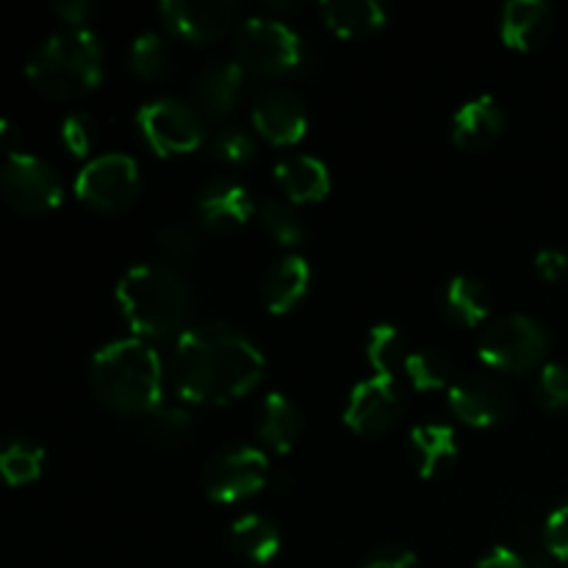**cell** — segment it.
<instances>
[{
  "instance_id": "obj_4",
  "label": "cell",
  "mask_w": 568,
  "mask_h": 568,
  "mask_svg": "<svg viewBox=\"0 0 568 568\" xmlns=\"http://www.w3.org/2000/svg\"><path fill=\"white\" fill-rule=\"evenodd\" d=\"M37 92L64 100L92 92L103 78V44L92 28H64L39 44L26 64Z\"/></svg>"
},
{
  "instance_id": "obj_20",
  "label": "cell",
  "mask_w": 568,
  "mask_h": 568,
  "mask_svg": "<svg viewBox=\"0 0 568 568\" xmlns=\"http://www.w3.org/2000/svg\"><path fill=\"white\" fill-rule=\"evenodd\" d=\"M275 178L292 203H316L331 192V170L308 153L286 155L275 164Z\"/></svg>"
},
{
  "instance_id": "obj_22",
  "label": "cell",
  "mask_w": 568,
  "mask_h": 568,
  "mask_svg": "<svg viewBox=\"0 0 568 568\" xmlns=\"http://www.w3.org/2000/svg\"><path fill=\"white\" fill-rule=\"evenodd\" d=\"M244 83V67L233 59L214 61L205 67L194 81V94H197L200 109L209 114L220 116L236 105L239 94H242Z\"/></svg>"
},
{
  "instance_id": "obj_31",
  "label": "cell",
  "mask_w": 568,
  "mask_h": 568,
  "mask_svg": "<svg viewBox=\"0 0 568 568\" xmlns=\"http://www.w3.org/2000/svg\"><path fill=\"white\" fill-rule=\"evenodd\" d=\"M536 397L547 410L568 408V366L566 364H544L541 375L536 381Z\"/></svg>"
},
{
  "instance_id": "obj_40",
  "label": "cell",
  "mask_w": 568,
  "mask_h": 568,
  "mask_svg": "<svg viewBox=\"0 0 568 568\" xmlns=\"http://www.w3.org/2000/svg\"><path fill=\"white\" fill-rule=\"evenodd\" d=\"M53 11L67 22V28H83V22L94 14V6L89 0H59Z\"/></svg>"
},
{
  "instance_id": "obj_15",
  "label": "cell",
  "mask_w": 568,
  "mask_h": 568,
  "mask_svg": "<svg viewBox=\"0 0 568 568\" xmlns=\"http://www.w3.org/2000/svg\"><path fill=\"white\" fill-rule=\"evenodd\" d=\"M255 200L242 183L227 181V178H216V181L205 183L197 194V220L200 225L209 227L211 233H236L250 222L255 214Z\"/></svg>"
},
{
  "instance_id": "obj_7",
  "label": "cell",
  "mask_w": 568,
  "mask_h": 568,
  "mask_svg": "<svg viewBox=\"0 0 568 568\" xmlns=\"http://www.w3.org/2000/svg\"><path fill=\"white\" fill-rule=\"evenodd\" d=\"M270 480V458L253 444H231L209 458L203 469V488L209 499L222 505L255 497Z\"/></svg>"
},
{
  "instance_id": "obj_28",
  "label": "cell",
  "mask_w": 568,
  "mask_h": 568,
  "mask_svg": "<svg viewBox=\"0 0 568 568\" xmlns=\"http://www.w3.org/2000/svg\"><path fill=\"white\" fill-rule=\"evenodd\" d=\"M403 372L419 392H438L453 383V361L438 349H410Z\"/></svg>"
},
{
  "instance_id": "obj_1",
  "label": "cell",
  "mask_w": 568,
  "mask_h": 568,
  "mask_svg": "<svg viewBox=\"0 0 568 568\" xmlns=\"http://www.w3.org/2000/svg\"><path fill=\"white\" fill-rule=\"evenodd\" d=\"M172 386L197 405H227L264 377V353L253 338L225 322H197L178 336L172 349Z\"/></svg>"
},
{
  "instance_id": "obj_25",
  "label": "cell",
  "mask_w": 568,
  "mask_h": 568,
  "mask_svg": "<svg viewBox=\"0 0 568 568\" xmlns=\"http://www.w3.org/2000/svg\"><path fill=\"white\" fill-rule=\"evenodd\" d=\"M227 541L236 555H242L250 564H270L281 552V530L272 519L258 514L239 516L227 530Z\"/></svg>"
},
{
  "instance_id": "obj_26",
  "label": "cell",
  "mask_w": 568,
  "mask_h": 568,
  "mask_svg": "<svg viewBox=\"0 0 568 568\" xmlns=\"http://www.w3.org/2000/svg\"><path fill=\"white\" fill-rule=\"evenodd\" d=\"M44 469V449L28 438L0 442V480L6 486H26L33 483Z\"/></svg>"
},
{
  "instance_id": "obj_36",
  "label": "cell",
  "mask_w": 568,
  "mask_h": 568,
  "mask_svg": "<svg viewBox=\"0 0 568 568\" xmlns=\"http://www.w3.org/2000/svg\"><path fill=\"white\" fill-rule=\"evenodd\" d=\"M159 244L172 261H192L197 255V236L189 225H164L159 231Z\"/></svg>"
},
{
  "instance_id": "obj_24",
  "label": "cell",
  "mask_w": 568,
  "mask_h": 568,
  "mask_svg": "<svg viewBox=\"0 0 568 568\" xmlns=\"http://www.w3.org/2000/svg\"><path fill=\"white\" fill-rule=\"evenodd\" d=\"M258 438L275 453H288L303 430L300 408L281 392H270L258 408Z\"/></svg>"
},
{
  "instance_id": "obj_8",
  "label": "cell",
  "mask_w": 568,
  "mask_h": 568,
  "mask_svg": "<svg viewBox=\"0 0 568 568\" xmlns=\"http://www.w3.org/2000/svg\"><path fill=\"white\" fill-rule=\"evenodd\" d=\"M0 194L20 214H48L59 209L64 189L53 166L33 153H14L0 166Z\"/></svg>"
},
{
  "instance_id": "obj_3",
  "label": "cell",
  "mask_w": 568,
  "mask_h": 568,
  "mask_svg": "<svg viewBox=\"0 0 568 568\" xmlns=\"http://www.w3.org/2000/svg\"><path fill=\"white\" fill-rule=\"evenodd\" d=\"M116 303L131 331L139 336L166 338L186 331L183 322L192 308V288L175 266L144 261L120 277Z\"/></svg>"
},
{
  "instance_id": "obj_29",
  "label": "cell",
  "mask_w": 568,
  "mask_h": 568,
  "mask_svg": "<svg viewBox=\"0 0 568 568\" xmlns=\"http://www.w3.org/2000/svg\"><path fill=\"white\" fill-rule=\"evenodd\" d=\"M255 214H258L264 231L270 233L275 242H281L283 247H294V244H300L305 239L303 220H300V214L292 209V203H286V200L264 197L258 203V209H255Z\"/></svg>"
},
{
  "instance_id": "obj_30",
  "label": "cell",
  "mask_w": 568,
  "mask_h": 568,
  "mask_svg": "<svg viewBox=\"0 0 568 568\" xmlns=\"http://www.w3.org/2000/svg\"><path fill=\"white\" fill-rule=\"evenodd\" d=\"M128 67L144 81H155V78L164 75L166 67H170V48H166L164 37L155 31L139 33L128 50Z\"/></svg>"
},
{
  "instance_id": "obj_41",
  "label": "cell",
  "mask_w": 568,
  "mask_h": 568,
  "mask_svg": "<svg viewBox=\"0 0 568 568\" xmlns=\"http://www.w3.org/2000/svg\"><path fill=\"white\" fill-rule=\"evenodd\" d=\"M22 131L14 120L9 116H0V153H6V159L14 153H20Z\"/></svg>"
},
{
  "instance_id": "obj_11",
  "label": "cell",
  "mask_w": 568,
  "mask_h": 568,
  "mask_svg": "<svg viewBox=\"0 0 568 568\" xmlns=\"http://www.w3.org/2000/svg\"><path fill=\"white\" fill-rule=\"evenodd\" d=\"M405 410L403 388L388 375H372L349 392L344 422L358 436H383L399 422Z\"/></svg>"
},
{
  "instance_id": "obj_14",
  "label": "cell",
  "mask_w": 568,
  "mask_h": 568,
  "mask_svg": "<svg viewBox=\"0 0 568 568\" xmlns=\"http://www.w3.org/2000/svg\"><path fill=\"white\" fill-rule=\"evenodd\" d=\"M253 125L266 142L277 144V148L297 144L308 131V109L292 89L270 87L255 98Z\"/></svg>"
},
{
  "instance_id": "obj_39",
  "label": "cell",
  "mask_w": 568,
  "mask_h": 568,
  "mask_svg": "<svg viewBox=\"0 0 568 568\" xmlns=\"http://www.w3.org/2000/svg\"><path fill=\"white\" fill-rule=\"evenodd\" d=\"M475 568H530V566H527V560L521 558L519 549H510V547H503V544H497V547H491L480 560H477Z\"/></svg>"
},
{
  "instance_id": "obj_23",
  "label": "cell",
  "mask_w": 568,
  "mask_h": 568,
  "mask_svg": "<svg viewBox=\"0 0 568 568\" xmlns=\"http://www.w3.org/2000/svg\"><path fill=\"white\" fill-rule=\"evenodd\" d=\"M320 11L325 26L347 39L369 37V33L381 31L388 20L386 6L377 0H325Z\"/></svg>"
},
{
  "instance_id": "obj_18",
  "label": "cell",
  "mask_w": 568,
  "mask_h": 568,
  "mask_svg": "<svg viewBox=\"0 0 568 568\" xmlns=\"http://www.w3.org/2000/svg\"><path fill=\"white\" fill-rule=\"evenodd\" d=\"M505 128V111L497 98L480 94L460 105L453 116V142L464 150H483L499 139Z\"/></svg>"
},
{
  "instance_id": "obj_34",
  "label": "cell",
  "mask_w": 568,
  "mask_h": 568,
  "mask_svg": "<svg viewBox=\"0 0 568 568\" xmlns=\"http://www.w3.org/2000/svg\"><path fill=\"white\" fill-rule=\"evenodd\" d=\"M94 133H98V125H94L87 111H72L61 122V142L72 155H89L94 144Z\"/></svg>"
},
{
  "instance_id": "obj_21",
  "label": "cell",
  "mask_w": 568,
  "mask_h": 568,
  "mask_svg": "<svg viewBox=\"0 0 568 568\" xmlns=\"http://www.w3.org/2000/svg\"><path fill=\"white\" fill-rule=\"evenodd\" d=\"M444 316L458 327H480L491 314V297L486 283L471 275H453L442 288Z\"/></svg>"
},
{
  "instance_id": "obj_2",
  "label": "cell",
  "mask_w": 568,
  "mask_h": 568,
  "mask_svg": "<svg viewBox=\"0 0 568 568\" xmlns=\"http://www.w3.org/2000/svg\"><path fill=\"white\" fill-rule=\"evenodd\" d=\"M100 403L116 414H153L161 405L164 366L144 338H116L94 353L89 366Z\"/></svg>"
},
{
  "instance_id": "obj_16",
  "label": "cell",
  "mask_w": 568,
  "mask_h": 568,
  "mask_svg": "<svg viewBox=\"0 0 568 568\" xmlns=\"http://www.w3.org/2000/svg\"><path fill=\"white\" fill-rule=\"evenodd\" d=\"M555 28V11L547 0H510L503 6L499 33L514 50H536Z\"/></svg>"
},
{
  "instance_id": "obj_33",
  "label": "cell",
  "mask_w": 568,
  "mask_h": 568,
  "mask_svg": "<svg viewBox=\"0 0 568 568\" xmlns=\"http://www.w3.org/2000/svg\"><path fill=\"white\" fill-rule=\"evenodd\" d=\"M192 427V414L183 405H159L150 414V433L161 442H181Z\"/></svg>"
},
{
  "instance_id": "obj_12",
  "label": "cell",
  "mask_w": 568,
  "mask_h": 568,
  "mask_svg": "<svg viewBox=\"0 0 568 568\" xmlns=\"http://www.w3.org/2000/svg\"><path fill=\"white\" fill-rule=\"evenodd\" d=\"M449 408L464 425L494 427L514 410V392L497 375L475 372L449 386Z\"/></svg>"
},
{
  "instance_id": "obj_32",
  "label": "cell",
  "mask_w": 568,
  "mask_h": 568,
  "mask_svg": "<svg viewBox=\"0 0 568 568\" xmlns=\"http://www.w3.org/2000/svg\"><path fill=\"white\" fill-rule=\"evenodd\" d=\"M211 150L227 164H244L255 155V139L244 128H222L211 139Z\"/></svg>"
},
{
  "instance_id": "obj_9",
  "label": "cell",
  "mask_w": 568,
  "mask_h": 568,
  "mask_svg": "<svg viewBox=\"0 0 568 568\" xmlns=\"http://www.w3.org/2000/svg\"><path fill=\"white\" fill-rule=\"evenodd\" d=\"M139 164L128 153H103L89 159L75 178V194L92 209L116 214L136 200Z\"/></svg>"
},
{
  "instance_id": "obj_5",
  "label": "cell",
  "mask_w": 568,
  "mask_h": 568,
  "mask_svg": "<svg viewBox=\"0 0 568 568\" xmlns=\"http://www.w3.org/2000/svg\"><path fill=\"white\" fill-rule=\"evenodd\" d=\"M549 353V333L527 314H508L494 320L477 342L483 364L505 375H525L544 364Z\"/></svg>"
},
{
  "instance_id": "obj_27",
  "label": "cell",
  "mask_w": 568,
  "mask_h": 568,
  "mask_svg": "<svg viewBox=\"0 0 568 568\" xmlns=\"http://www.w3.org/2000/svg\"><path fill=\"white\" fill-rule=\"evenodd\" d=\"M410 355L408 342H405L403 331L397 325H375L366 336V361L372 364L375 375L394 377V372L403 369L405 358Z\"/></svg>"
},
{
  "instance_id": "obj_6",
  "label": "cell",
  "mask_w": 568,
  "mask_h": 568,
  "mask_svg": "<svg viewBox=\"0 0 568 568\" xmlns=\"http://www.w3.org/2000/svg\"><path fill=\"white\" fill-rule=\"evenodd\" d=\"M303 37L277 17H247L236 31V61L258 75H283L303 64Z\"/></svg>"
},
{
  "instance_id": "obj_10",
  "label": "cell",
  "mask_w": 568,
  "mask_h": 568,
  "mask_svg": "<svg viewBox=\"0 0 568 568\" xmlns=\"http://www.w3.org/2000/svg\"><path fill=\"white\" fill-rule=\"evenodd\" d=\"M136 128L159 155L192 153L203 142V120L181 98H155L136 111Z\"/></svg>"
},
{
  "instance_id": "obj_35",
  "label": "cell",
  "mask_w": 568,
  "mask_h": 568,
  "mask_svg": "<svg viewBox=\"0 0 568 568\" xmlns=\"http://www.w3.org/2000/svg\"><path fill=\"white\" fill-rule=\"evenodd\" d=\"M541 541L544 547H547L549 558L568 566V503L549 514L547 525H544V532H541Z\"/></svg>"
},
{
  "instance_id": "obj_19",
  "label": "cell",
  "mask_w": 568,
  "mask_h": 568,
  "mask_svg": "<svg viewBox=\"0 0 568 568\" xmlns=\"http://www.w3.org/2000/svg\"><path fill=\"white\" fill-rule=\"evenodd\" d=\"M410 464L416 466L422 477L447 475L458 460V438L449 425H419L408 436Z\"/></svg>"
},
{
  "instance_id": "obj_38",
  "label": "cell",
  "mask_w": 568,
  "mask_h": 568,
  "mask_svg": "<svg viewBox=\"0 0 568 568\" xmlns=\"http://www.w3.org/2000/svg\"><path fill=\"white\" fill-rule=\"evenodd\" d=\"M361 568H419V560H416V555L410 549L383 547L377 552H372Z\"/></svg>"
},
{
  "instance_id": "obj_13",
  "label": "cell",
  "mask_w": 568,
  "mask_h": 568,
  "mask_svg": "<svg viewBox=\"0 0 568 568\" xmlns=\"http://www.w3.org/2000/svg\"><path fill=\"white\" fill-rule=\"evenodd\" d=\"M166 31L175 33L183 42H214L225 37L239 17V6L233 0H164L159 6Z\"/></svg>"
},
{
  "instance_id": "obj_17",
  "label": "cell",
  "mask_w": 568,
  "mask_h": 568,
  "mask_svg": "<svg viewBox=\"0 0 568 568\" xmlns=\"http://www.w3.org/2000/svg\"><path fill=\"white\" fill-rule=\"evenodd\" d=\"M311 288V266L303 255L288 253L266 270L261 297L272 314H288L305 300Z\"/></svg>"
},
{
  "instance_id": "obj_37",
  "label": "cell",
  "mask_w": 568,
  "mask_h": 568,
  "mask_svg": "<svg viewBox=\"0 0 568 568\" xmlns=\"http://www.w3.org/2000/svg\"><path fill=\"white\" fill-rule=\"evenodd\" d=\"M536 272L547 283H558L568 275V255L558 247H544L536 255Z\"/></svg>"
}]
</instances>
